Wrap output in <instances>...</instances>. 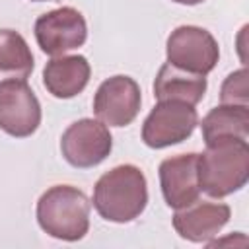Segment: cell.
Returning <instances> with one entry per match:
<instances>
[{
  "label": "cell",
  "instance_id": "obj_1",
  "mask_svg": "<svg viewBox=\"0 0 249 249\" xmlns=\"http://www.w3.org/2000/svg\"><path fill=\"white\" fill-rule=\"evenodd\" d=\"M249 177V146L241 138H226L206 144L198 154L200 191L214 198L239 191Z\"/></svg>",
  "mask_w": 249,
  "mask_h": 249
},
{
  "label": "cell",
  "instance_id": "obj_2",
  "mask_svg": "<svg viewBox=\"0 0 249 249\" xmlns=\"http://www.w3.org/2000/svg\"><path fill=\"white\" fill-rule=\"evenodd\" d=\"M148 202L146 177L136 165H117L99 177L93 206L101 218L124 224L142 214Z\"/></svg>",
  "mask_w": 249,
  "mask_h": 249
},
{
  "label": "cell",
  "instance_id": "obj_3",
  "mask_svg": "<svg viewBox=\"0 0 249 249\" xmlns=\"http://www.w3.org/2000/svg\"><path fill=\"white\" fill-rule=\"evenodd\" d=\"M37 222L56 239L78 241L89 228V200L76 187L54 185L37 202Z\"/></svg>",
  "mask_w": 249,
  "mask_h": 249
},
{
  "label": "cell",
  "instance_id": "obj_4",
  "mask_svg": "<svg viewBox=\"0 0 249 249\" xmlns=\"http://www.w3.org/2000/svg\"><path fill=\"white\" fill-rule=\"evenodd\" d=\"M218 56L216 39L202 27L181 25L167 39V62L175 68L206 76L214 70Z\"/></svg>",
  "mask_w": 249,
  "mask_h": 249
},
{
  "label": "cell",
  "instance_id": "obj_5",
  "mask_svg": "<svg viewBox=\"0 0 249 249\" xmlns=\"http://www.w3.org/2000/svg\"><path fill=\"white\" fill-rule=\"evenodd\" d=\"M198 123L195 105L183 101H160L146 117L142 140L150 148H165L189 138Z\"/></svg>",
  "mask_w": 249,
  "mask_h": 249
},
{
  "label": "cell",
  "instance_id": "obj_6",
  "mask_svg": "<svg viewBox=\"0 0 249 249\" xmlns=\"http://www.w3.org/2000/svg\"><path fill=\"white\" fill-rule=\"evenodd\" d=\"M41 123V105L25 80H0V128L16 138L31 136Z\"/></svg>",
  "mask_w": 249,
  "mask_h": 249
},
{
  "label": "cell",
  "instance_id": "obj_7",
  "mask_svg": "<svg viewBox=\"0 0 249 249\" xmlns=\"http://www.w3.org/2000/svg\"><path fill=\"white\" fill-rule=\"evenodd\" d=\"M113 148V140L109 128L93 119H82L72 123L62 138L60 152L64 160L74 167H93L101 163Z\"/></svg>",
  "mask_w": 249,
  "mask_h": 249
},
{
  "label": "cell",
  "instance_id": "obj_8",
  "mask_svg": "<svg viewBox=\"0 0 249 249\" xmlns=\"http://www.w3.org/2000/svg\"><path fill=\"white\" fill-rule=\"evenodd\" d=\"M35 37L43 53L56 56L82 47L88 37V25L78 10L66 6L43 14L35 21Z\"/></svg>",
  "mask_w": 249,
  "mask_h": 249
},
{
  "label": "cell",
  "instance_id": "obj_9",
  "mask_svg": "<svg viewBox=\"0 0 249 249\" xmlns=\"http://www.w3.org/2000/svg\"><path fill=\"white\" fill-rule=\"evenodd\" d=\"M140 88L128 76H113L105 80L93 99V111L103 124L126 126L140 111Z\"/></svg>",
  "mask_w": 249,
  "mask_h": 249
},
{
  "label": "cell",
  "instance_id": "obj_10",
  "mask_svg": "<svg viewBox=\"0 0 249 249\" xmlns=\"http://www.w3.org/2000/svg\"><path fill=\"white\" fill-rule=\"evenodd\" d=\"M160 183L167 206L179 210L195 202L200 193L198 154H181L163 160L160 165Z\"/></svg>",
  "mask_w": 249,
  "mask_h": 249
},
{
  "label": "cell",
  "instance_id": "obj_11",
  "mask_svg": "<svg viewBox=\"0 0 249 249\" xmlns=\"http://www.w3.org/2000/svg\"><path fill=\"white\" fill-rule=\"evenodd\" d=\"M230 206L224 202L212 200H195L189 206H183L173 216V228L183 239L202 243L218 235V231L230 220Z\"/></svg>",
  "mask_w": 249,
  "mask_h": 249
},
{
  "label": "cell",
  "instance_id": "obj_12",
  "mask_svg": "<svg viewBox=\"0 0 249 249\" xmlns=\"http://www.w3.org/2000/svg\"><path fill=\"white\" fill-rule=\"evenodd\" d=\"M89 72V62L82 54L56 56L47 62L43 70V82L49 93L54 97L70 99L88 86Z\"/></svg>",
  "mask_w": 249,
  "mask_h": 249
},
{
  "label": "cell",
  "instance_id": "obj_13",
  "mask_svg": "<svg viewBox=\"0 0 249 249\" xmlns=\"http://www.w3.org/2000/svg\"><path fill=\"white\" fill-rule=\"evenodd\" d=\"M206 91V78L200 74H193L173 64H163L154 82V95L158 101H183L189 105H196Z\"/></svg>",
  "mask_w": 249,
  "mask_h": 249
},
{
  "label": "cell",
  "instance_id": "obj_14",
  "mask_svg": "<svg viewBox=\"0 0 249 249\" xmlns=\"http://www.w3.org/2000/svg\"><path fill=\"white\" fill-rule=\"evenodd\" d=\"M202 138L206 144L226 140V138H241L247 140L249 134V109L247 105H226L214 107L202 119Z\"/></svg>",
  "mask_w": 249,
  "mask_h": 249
},
{
  "label": "cell",
  "instance_id": "obj_15",
  "mask_svg": "<svg viewBox=\"0 0 249 249\" xmlns=\"http://www.w3.org/2000/svg\"><path fill=\"white\" fill-rule=\"evenodd\" d=\"M31 70L33 54L25 39L12 29H0V80H27Z\"/></svg>",
  "mask_w": 249,
  "mask_h": 249
},
{
  "label": "cell",
  "instance_id": "obj_16",
  "mask_svg": "<svg viewBox=\"0 0 249 249\" xmlns=\"http://www.w3.org/2000/svg\"><path fill=\"white\" fill-rule=\"evenodd\" d=\"M222 103L226 105H247V72L245 68L230 74L222 86Z\"/></svg>",
  "mask_w": 249,
  "mask_h": 249
},
{
  "label": "cell",
  "instance_id": "obj_17",
  "mask_svg": "<svg viewBox=\"0 0 249 249\" xmlns=\"http://www.w3.org/2000/svg\"><path fill=\"white\" fill-rule=\"evenodd\" d=\"M173 2H179V4H189V6H193V4H200V2H204V0H173Z\"/></svg>",
  "mask_w": 249,
  "mask_h": 249
},
{
  "label": "cell",
  "instance_id": "obj_18",
  "mask_svg": "<svg viewBox=\"0 0 249 249\" xmlns=\"http://www.w3.org/2000/svg\"><path fill=\"white\" fill-rule=\"evenodd\" d=\"M37 2H41V0H37Z\"/></svg>",
  "mask_w": 249,
  "mask_h": 249
}]
</instances>
